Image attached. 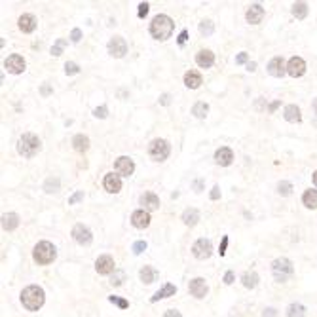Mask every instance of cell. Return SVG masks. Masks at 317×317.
Returning <instances> with one entry per match:
<instances>
[{
  "instance_id": "836d02e7",
  "label": "cell",
  "mask_w": 317,
  "mask_h": 317,
  "mask_svg": "<svg viewBox=\"0 0 317 317\" xmlns=\"http://www.w3.org/2000/svg\"><path fill=\"white\" fill-rule=\"evenodd\" d=\"M306 316V308L302 306V304H291L289 308H287V317H304Z\"/></svg>"
},
{
  "instance_id": "d6a6232c",
  "label": "cell",
  "mask_w": 317,
  "mask_h": 317,
  "mask_svg": "<svg viewBox=\"0 0 317 317\" xmlns=\"http://www.w3.org/2000/svg\"><path fill=\"white\" fill-rule=\"evenodd\" d=\"M293 16L297 19H304L308 16V4L306 2H295L293 4Z\"/></svg>"
},
{
  "instance_id": "83f0119b",
  "label": "cell",
  "mask_w": 317,
  "mask_h": 317,
  "mask_svg": "<svg viewBox=\"0 0 317 317\" xmlns=\"http://www.w3.org/2000/svg\"><path fill=\"white\" fill-rule=\"evenodd\" d=\"M198 220H199V211L194 209V207H188L186 211L182 213V222H184L186 226H196Z\"/></svg>"
},
{
  "instance_id": "603a6c76",
  "label": "cell",
  "mask_w": 317,
  "mask_h": 317,
  "mask_svg": "<svg viewBox=\"0 0 317 317\" xmlns=\"http://www.w3.org/2000/svg\"><path fill=\"white\" fill-rule=\"evenodd\" d=\"M19 226V215L18 213H4L2 215V228L12 232Z\"/></svg>"
},
{
  "instance_id": "e0dca14e",
  "label": "cell",
  "mask_w": 317,
  "mask_h": 317,
  "mask_svg": "<svg viewBox=\"0 0 317 317\" xmlns=\"http://www.w3.org/2000/svg\"><path fill=\"white\" fill-rule=\"evenodd\" d=\"M262 18H264V8H262L260 4H251L245 14L247 21H249L251 25H258V23L262 21Z\"/></svg>"
},
{
  "instance_id": "4dcf8cb0",
  "label": "cell",
  "mask_w": 317,
  "mask_h": 317,
  "mask_svg": "<svg viewBox=\"0 0 317 317\" xmlns=\"http://www.w3.org/2000/svg\"><path fill=\"white\" fill-rule=\"evenodd\" d=\"M72 146H74L76 152H86L89 148V139L86 135H76V137L72 139Z\"/></svg>"
},
{
  "instance_id": "d6986e66",
  "label": "cell",
  "mask_w": 317,
  "mask_h": 317,
  "mask_svg": "<svg viewBox=\"0 0 317 317\" xmlns=\"http://www.w3.org/2000/svg\"><path fill=\"white\" fill-rule=\"evenodd\" d=\"M131 224L139 230L148 228V224H150V215L144 211V209L133 211V215H131Z\"/></svg>"
},
{
  "instance_id": "94428289",
  "label": "cell",
  "mask_w": 317,
  "mask_h": 317,
  "mask_svg": "<svg viewBox=\"0 0 317 317\" xmlns=\"http://www.w3.org/2000/svg\"><path fill=\"white\" fill-rule=\"evenodd\" d=\"M314 184H316V186H317V171H316V173H314Z\"/></svg>"
},
{
  "instance_id": "f1b7e54d",
  "label": "cell",
  "mask_w": 317,
  "mask_h": 317,
  "mask_svg": "<svg viewBox=\"0 0 317 317\" xmlns=\"http://www.w3.org/2000/svg\"><path fill=\"white\" fill-rule=\"evenodd\" d=\"M241 281H243V287H247V289H255L260 281V277H258V274L255 270H251V272H245L241 276Z\"/></svg>"
},
{
  "instance_id": "9f6ffc18",
  "label": "cell",
  "mask_w": 317,
  "mask_h": 317,
  "mask_svg": "<svg viewBox=\"0 0 317 317\" xmlns=\"http://www.w3.org/2000/svg\"><path fill=\"white\" fill-rule=\"evenodd\" d=\"M169 99H171L169 93H163V95L159 97V103H161V105H169Z\"/></svg>"
},
{
  "instance_id": "91938a15",
  "label": "cell",
  "mask_w": 317,
  "mask_h": 317,
  "mask_svg": "<svg viewBox=\"0 0 317 317\" xmlns=\"http://www.w3.org/2000/svg\"><path fill=\"white\" fill-rule=\"evenodd\" d=\"M194 188H196V192H199V190H201V180H196Z\"/></svg>"
},
{
  "instance_id": "cb8c5ba5",
  "label": "cell",
  "mask_w": 317,
  "mask_h": 317,
  "mask_svg": "<svg viewBox=\"0 0 317 317\" xmlns=\"http://www.w3.org/2000/svg\"><path fill=\"white\" fill-rule=\"evenodd\" d=\"M175 293H177V287L173 285V283H165L161 289H159L158 293L150 298V302H158V300H161V298H169V297H175Z\"/></svg>"
},
{
  "instance_id": "ffe728a7",
  "label": "cell",
  "mask_w": 317,
  "mask_h": 317,
  "mask_svg": "<svg viewBox=\"0 0 317 317\" xmlns=\"http://www.w3.org/2000/svg\"><path fill=\"white\" fill-rule=\"evenodd\" d=\"M196 63H198V67H201V69H209L213 67V63H215V53L211 50H201V52L196 53Z\"/></svg>"
},
{
  "instance_id": "4316f807",
  "label": "cell",
  "mask_w": 317,
  "mask_h": 317,
  "mask_svg": "<svg viewBox=\"0 0 317 317\" xmlns=\"http://www.w3.org/2000/svg\"><path fill=\"white\" fill-rule=\"evenodd\" d=\"M283 116H285V120H287V122H291V123L300 122V120H302L300 108L297 105H287V106H285V110H283Z\"/></svg>"
},
{
  "instance_id": "f6af8a7d",
  "label": "cell",
  "mask_w": 317,
  "mask_h": 317,
  "mask_svg": "<svg viewBox=\"0 0 317 317\" xmlns=\"http://www.w3.org/2000/svg\"><path fill=\"white\" fill-rule=\"evenodd\" d=\"M123 277H125V274H123V272H120V270H116V276H112V281H110V283L118 287V285H122Z\"/></svg>"
},
{
  "instance_id": "52a82bcc",
  "label": "cell",
  "mask_w": 317,
  "mask_h": 317,
  "mask_svg": "<svg viewBox=\"0 0 317 317\" xmlns=\"http://www.w3.org/2000/svg\"><path fill=\"white\" fill-rule=\"evenodd\" d=\"M213 253V245L209 239H205V238H201V239H198L194 245H192V255H194L198 260H205V258H209Z\"/></svg>"
},
{
  "instance_id": "ab89813d",
  "label": "cell",
  "mask_w": 317,
  "mask_h": 317,
  "mask_svg": "<svg viewBox=\"0 0 317 317\" xmlns=\"http://www.w3.org/2000/svg\"><path fill=\"white\" fill-rule=\"evenodd\" d=\"M78 72H80V67H78L76 63H72V61H67V63H65V74H67V76L78 74Z\"/></svg>"
},
{
  "instance_id": "7bdbcfd3",
  "label": "cell",
  "mask_w": 317,
  "mask_h": 317,
  "mask_svg": "<svg viewBox=\"0 0 317 317\" xmlns=\"http://www.w3.org/2000/svg\"><path fill=\"white\" fill-rule=\"evenodd\" d=\"M148 10H150V6H148V2H141L139 4V12H137V16L139 18H146V14H148Z\"/></svg>"
},
{
  "instance_id": "5bb4252c",
  "label": "cell",
  "mask_w": 317,
  "mask_h": 317,
  "mask_svg": "<svg viewBox=\"0 0 317 317\" xmlns=\"http://www.w3.org/2000/svg\"><path fill=\"white\" fill-rule=\"evenodd\" d=\"M95 270L101 274V276H108V274H112L116 268H114V258L110 257V255H101L99 258H97V262H95Z\"/></svg>"
},
{
  "instance_id": "7a4b0ae2",
  "label": "cell",
  "mask_w": 317,
  "mask_h": 317,
  "mask_svg": "<svg viewBox=\"0 0 317 317\" xmlns=\"http://www.w3.org/2000/svg\"><path fill=\"white\" fill-rule=\"evenodd\" d=\"M173 29H175V23H173V19L169 18V16H165V14H159L156 18L152 19V23H150V35L154 36L156 40H167L169 36L173 35Z\"/></svg>"
},
{
  "instance_id": "816d5d0a",
  "label": "cell",
  "mask_w": 317,
  "mask_h": 317,
  "mask_svg": "<svg viewBox=\"0 0 317 317\" xmlns=\"http://www.w3.org/2000/svg\"><path fill=\"white\" fill-rule=\"evenodd\" d=\"M234 279H236L234 272H226V274H224V283H226V285H232V283H234Z\"/></svg>"
},
{
  "instance_id": "681fc988",
  "label": "cell",
  "mask_w": 317,
  "mask_h": 317,
  "mask_svg": "<svg viewBox=\"0 0 317 317\" xmlns=\"http://www.w3.org/2000/svg\"><path fill=\"white\" fill-rule=\"evenodd\" d=\"M40 93H42L44 97H48V95H52V93H53L52 86H50V84H44V86L40 88Z\"/></svg>"
},
{
  "instance_id": "5b68a950",
  "label": "cell",
  "mask_w": 317,
  "mask_h": 317,
  "mask_svg": "<svg viewBox=\"0 0 317 317\" xmlns=\"http://www.w3.org/2000/svg\"><path fill=\"white\" fill-rule=\"evenodd\" d=\"M272 272H274V277H276L277 281H285L289 276H293L295 268H293V262H291L289 258L283 257V258H276V260H274Z\"/></svg>"
},
{
  "instance_id": "484cf974",
  "label": "cell",
  "mask_w": 317,
  "mask_h": 317,
  "mask_svg": "<svg viewBox=\"0 0 317 317\" xmlns=\"http://www.w3.org/2000/svg\"><path fill=\"white\" fill-rule=\"evenodd\" d=\"M139 277H141L142 283L150 285V283H154L158 279V270L152 268V266H144V268H141V272H139Z\"/></svg>"
},
{
  "instance_id": "bcb514c9",
  "label": "cell",
  "mask_w": 317,
  "mask_h": 317,
  "mask_svg": "<svg viewBox=\"0 0 317 317\" xmlns=\"http://www.w3.org/2000/svg\"><path fill=\"white\" fill-rule=\"evenodd\" d=\"M226 247H228V236H222V241H220V247H218L220 257H224V255H226Z\"/></svg>"
},
{
  "instance_id": "11a10c76",
  "label": "cell",
  "mask_w": 317,
  "mask_h": 317,
  "mask_svg": "<svg viewBox=\"0 0 317 317\" xmlns=\"http://www.w3.org/2000/svg\"><path fill=\"white\" fill-rule=\"evenodd\" d=\"M163 317H182V316H180V312H177V310H167V312L163 314Z\"/></svg>"
},
{
  "instance_id": "ac0fdd59",
  "label": "cell",
  "mask_w": 317,
  "mask_h": 317,
  "mask_svg": "<svg viewBox=\"0 0 317 317\" xmlns=\"http://www.w3.org/2000/svg\"><path fill=\"white\" fill-rule=\"evenodd\" d=\"M141 205L146 213L156 211V209H159V198L156 194H152V192H144L141 196Z\"/></svg>"
},
{
  "instance_id": "2e32d148",
  "label": "cell",
  "mask_w": 317,
  "mask_h": 317,
  "mask_svg": "<svg viewBox=\"0 0 317 317\" xmlns=\"http://www.w3.org/2000/svg\"><path fill=\"white\" fill-rule=\"evenodd\" d=\"M268 72H270L274 78H283L285 72H287V65H285L283 57H274V59L268 63Z\"/></svg>"
},
{
  "instance_id": "44dd1931",
  "label": "cell",
  "mask_w": 317,
  "mask_h": 317,
  "mask_svg": "<svg viewBox=\"0 0 317 317\" xmlns=\"http://www.w3.org/2000/svg\"><path fill=\"white\" fill-rule=\"evenodd\" d=\"M232 159H234V152L230 150L228 146H220V148L215 152V161H217L218 165H222V167L230 165Z\"/></svg>"
},
{
  "instance_id": "277c9868",
  "label": "cell",
  "mask_w": 317,
  "mask_h": 317,
  "mask_svg": "<svg viewBox=\"0 0 317 317\" xmlns=\"http://www.w3.org/2000/svg\"><path fill=\"white\" fill-rule=\"evenodd\" d=\"M57 257V249L53 243L50 241H40L36 243L35 249H33V258L35 262H38L40 266H46V264H52Z\"/></svg>"
},
{
  "instance_id": "8fae6325",
  "label": "cell",
  "mask_w": 317,
  "mask_h": 317,
  "mask_svg": "<svg viewBox=\"0 0 317 317\" xmlns=\"http://www.w3.org/2000/svg\"><path fill=\"white\" fill-rule=\"evenodd\" d=\"M72 238H74L76 243H80V245H89L91 239H93L91 230H89L86 224H76V226L72 228Z\"/></svg>"
},
{
  "instance_id": "9a60e30c",
  "label": "cell",
  "mask_w": 317,
  "mask_h": 317,
  "mask_svg": "<svg viewBox=\"0 0 317 317\" xmlns=\"http://www.w3.org/2000/svg\"><path fill=\"white\" fill-rule=\"evenodd\" d=\"M103 186H105L106 192L110 194H118L122 190V178L120 175H114V173H106L103 178Z\"/></svg>"
},
{
  "instance_id": "f907efd6",
  "label": "cell",
  "mask_w": 317,
  "mask_h": 317,
  "mask_svg": "<svg viewBox=\"0 0 317 317\" xmlns=\"http://www.w3.org/2000/svg\"><path fill=\"white\" fill-rule=\"evenodd\" d=\"M186 38H188V31L184 29V31H182V33L178 35V38H177V42H178V46H182V44L186 42Z\"/></svg>"
},
{
  "instance_id": "f5cc1de1",
  "label": "cell",
  "mask_w": 317,
  "mask_h": 317,
  "mask_svg": "<svg viewBox=\"0 0 317 317\" xmlns=\"http://www.w3.org/2000/svg\"><path fill=\"white\" fill-rule=\"evenodd\" d=\"M262 317H277V312H276L274 308H268V310H264Z\"/></svg>"
},
{
  "instance_id": "1f68e13d",
  "label": "cell",
  "mask_w": 317,
  "mask_h": 317,
  "mask_svg": "<svg viewBox=\"0 0 317 317\" xmlns=\"http://www.w3.org/2000/svg\"><path fill=\"white\" fill-rule=\"evenodd\" d=\"M207 112H209V105L205 103V101H198L194 106H192V114H194L196 118H205L207 116Z\"/></svg>"
},
{
  "instance_id": "30bf717a",
  "label": "cell",
  "mask_w": 317,
  "mask_h": 317,
  "mask_svg": "<svg viewBox=\"0 0 317 317\" xmlns=\"http://www.w3.org/2000/svg\"><path fill=\"white\" fill-rule=\"evenodd\" d=\"M25 67H27L25 59H23L21 55H18V53L10 55V57L4 61V69L8 72H12V74H21V72L25 71Z\"/></svg>"
},
{
  "instance_id": "4fadbf2b",
  "label": "cell",
  "mask_w": 317,
  "mask_h": 317,
  "mask_svg": "<svg viewBox=\"0 0 317 317\" xmlns=\"http://www.w3.org/2000/svg\"><path fill=\"white\" fill-rule=\"evenodd\" d=\"M287 72H289L293 78L304 76V72H306V61H304L302 57H291L289 63H287Z\"/></svg>"
},
{
  "instance_id": "f35d334b",
  "label": "cell",
  "mask_w": 317,
  "mask_h": 317,
  "mask_svg": "<svg viewBox=\"0 0 317 317\" xmlns=\"http://www.w3.org/2000/svg\"><path fill=\"white\" fill-rule=\"evenodd\" d=\"M108 300H110L112 304H116L118 308H122V310H127V308H129V302L125 298H120V297H114V295H112V297H108Z\"/></svg>"
},
{
  "instance_id": "8992f818",
  "label": "cell",
  "mask_w": 317,
  "mask_h": 317,
  "mask_svg": "<svg viewBox=\"0 0 317 317\" xmlns=\"http://www.w3.org/2000/svg\"><path fill=\"white\" fill-rule=\"evenodd\" d=\"M169 152H171V146H169V142L165 141V139H154V141L150 142V146H148V154H150V158L156 159V161H163V159H167Z\"/></svg>"
},
{
  "instance_id": "ba28073f",
  "label": "cell",
  "mask_w": 317,
  "mask_h": 317,
  "mask_svg": "<svg viewBox=\"0 0 317 317\" xmlns=\"http://www.w3.org/2000/svg\"><path fill=\"white\" fill-rule=\"evenodd\" d=\"M114 171H116V175L120 177H131L133 171H135V163H133V159L127 158V156H120L114 161Z\"/></svg>"
},
{
  "instance_id": "b9f144b4",
  "label": "cell",
  "mask_w": 317,
  "mask_h": 317,
  "mask_svg": "<svg viewBox=\"0 0 317 317\" xmlns=\"http://www.w3.org/2000/svg\"><path fill=\"white\" fill-rule=\"evenodd\" d=\"M131 251H133L135 255H141L142 251H146V241H135L133 247H131Z\"/></svg>"
},
{
  "instance_id": "ee69618b",
  "label": "cell",
  "mask_w": 317,
  "mask_h": 317,
  "mask_svg": "<svg viewBox=\"0 0 317 317\" xmlns=\"http://www.w3.org/2000/svg\"><path fill=\"white\" fill-rule=\"evenodd\" d=\"M80 199H84V190H78L76 194H72L69 198V205H74V203H78Z\"/></svg>"
},
{
  "instance_id": "680465c9",
  "label": "cell",
  "mask_w": 317,
  "mask_h": 317,
  "mask_svg": "<svg viewBox=\"0 0 317 317\" xmlns=\"http://www.w3.org/2000/svg\"><path fill=\"white\" fill-rule=\"evenodd\" d=\"M247 71H249V72H255V71H257V63H255V61L247 63Z\"/></svg>"
},
{
  "instance_id": "f546056e",
  "label": "cell",
  "mask_w": 317,
  "mask_h": 317,
  "mask_svg": "<svg viewBox=\"0 0 317 317\" xmlns=\"http://www.w3.org/2000/svg\"><path fill=\"white\" fill-rule=\"evenodd\" d=\"M302 203L308 209H317V190H306L302 196Z\"/></svg>"
},
{
  "instance_id": "7c38bea8",
  "label": "cell",
  "mask_w": 317,
  "mask_h": 317,
  "mask_svg": "<svg viewBox=\"0 0 317 317\" xmlns=\"http://www.w3.org/2000/svg\"><path fill=\"white\" fill-rule=\"evenodd\" d=\"M188 291H190V295L196 297V298H205L209 287H207V283H205L203 277H194V279L190 281V285H188Z\"/></svg>"
},
{
  "instance_id": "7dc6e473",
  "label": "cell",
  "mask_w": 317,
  "mask_h": 317,
  "mask_svg": "<svg viewBox=\"0 0 317 317\" xmlns=\"http://www.w3.org/2000/svg\"><path fill=\"white\" fill-rule=\"evenodd\" d=\"M71 40L72 42H80V40H82V31H80V29H72Z\"/></svg>"
},
{
  "instance_id": "6f0895ef",
  "label": "cell",
  "mask_w": 317,
  "mask_h": 317,
  "mask_svg": "<svg viewBox=\"0 0 317 317\" xmlns=\"http://www.w3.org/2000/svg\"><path fill=\"white\" fill-rule=\"evenodd\" d=\"M279 105H281V101H274L272 105L268 106V112H276V108H277Z\"/></svg>"
},
{
  "instance_id": "e575fe53",
  "label": "cell",
  "mask_w": 317,
  "mask_h": 317,
  "mask_svg": "<svg viewBox=\"0 0 317 317\" xmlns=\"http://www.w3.org/2000/svg\"><path fill=\"white\" fill-rule=\"evenodd\" d=\"M213 31H215V27H213V21H201L199 23V33L203 36H211L213 35Z\"/></svg>"
},
{
  "instance_id": "d4e9b609",
  "label": "cell",
  "mask_w": 317,
  "mask_h": 317,
  "mask_svg": "<svg viewBox=\"0 0 317 317\" xmlns=\"http://www.w3.org/2000/svg\"><path fill=\"white\" fill-rule=\"evenodd\" d=\"M184 84H186V88L190 89H198L201 84H203V80H201V74L198 71H188L184 74Z\"/></svg>"
},
{
  "instance_id": "7402d4cb",
  "label": "cell",
  "mask_w": 317,
  "mask_h": 317,
  "mask_svg": "<svg viewBox=\"0 0 317 317\" xmlns=\"http://www.w3.org/2000/svg\"><path fill=\"white\" fill-rule=\"evenodd\" d=\"M18 25H19V31H21V33H33L36 29V18L33 14H23V16L19 18Z\"/></svg>"
},
{
  "instance_id": "74e56055",
  "label": "cell",
  "mask_w": 317,
  "mask_h": 317,
  "mask_svg": "<svg viewBox=\"0 0 317 317\" xmlns=\"http://www.w3.org/2000/svg\"><path fill=\"white\" fill-rule=\"evenodd\" d=\"M277 190H279V194L281 196H289L291 192H293V184L287 182V180H281V182L277 184Z\"/></svg>"
},
{
  "instance_id": "3957f363",
  "label": "cell",
  "mask_w": 317,
  "mask_h": 317,
  "mask_svg": "<svg viewBox=\"0 0 317 317\" xmlns=\"http://www.w3.org/2000/svg\"><path fill=\"white\" fill-rule=\"evenodd\" d=\"M42 142L35 133H23L18 141V152L23 158H33L40 152Z\"/></svg>"
},
{
  "instance_id": "6da1fadb",
  "label": "cell",
  "mask_w": 317,
  "mask_h": 317,
  "mask_svg": "<svg viewBox=\"0 0 317 317\" xmlns=\"http://www.w3.org/2000/svg\"><path fill=\"white\" fill-rule=\"evenodd\" d=\"M44 289L38 285H29L21 291V304L29 310V312H38L44 306Z\"/></svg>"
},
{
  "instance_id": "60d3db41",
  "label": "cell",
  "mask_w": 317,
  "mask_h": 317,
  "mask_svg": "<svg viewBox=\"0 0 317 317\" xmlns=\"http://www.w3.org/2000/svg\"><path fill=\"white\" fill-rule=\"evenodd\" d=\"M93 116H95V118H101V120H103V118H106V116H108V108H106L105 105L97 106V108L93 110Z\"/></svg>"
},
{
  "instance_id": "6125c7cd",
  "label": "cell",
  "mask_w": 317,
  "mask_h": 317,
  "mask_svg": "<svg viewBox=\"0 0 317 317\" xmlns=\"http://www.w3.org/2000/svg\"><path fill=\"white\" fill-rule=\"evenodd\" d=\"M314 110H316V114H317V97H316V101H314Z\"/></svg>"
},
{
  "instance_id": "db71d44e",
  "label": "cell",
  "mask_w": 317,
  "mask_h": 317,
  "mask_svg": "<svg viewBox=\"0 0 317 317\" xmlns=\"http://www.w3.org/2000/svg\"><path fill=\"white\" fill-rule=\"evenodd\" d=\"M218 198H220V188H218V186H213L211 199H218Z\"/></svg>"
},
{
  "instance_id": "9c48e42d",
  "label": "cell",
  "mask_w": 317,
  "mask_h": 317,
  "mask_svg": "<svg viewBox=\"0 0 317 317\" xmlns=\"http://www.w3.org/2000/svg\"><path fill=\"white\" fill-rule=\"evenodd\" d=\"M108 53L112 55V57H116V59H120L123 57L125 53H127V42L123 40L122 36H114V38H110V42H108Z\"/></svg>"
},
{
  "instance_id": "8d00e7d4",
  "label": "cell",
  "mask_w": 317,
  "mask_h": 317,
  "mask_svg": "<svg viewBox=\"0 0 317 317\" xmlns=\"http://www.w3.org/2000/svg\"><path fill=\"white\" fill-rule=\"evenodd\" d=\"M44 188H46V192H50V194H52V192H57V190H59V178H48Z\"/></svg>"
},
{
  "instance_id": "c3c4849f",
  "label": "cell",
  "mask_w": 317,
  "mask_h": 317,
  "mask_svg": "<svg viewBox=\"0 0 317 317\" xmlns=\"http://www.w3.org/2000/svg\"><path fill=\"white\" fill-rule=\"evenodd\" d=\"M247 59H249V53L241 52L238 57H236V65H243V63H247Z\"/></svg>"
},
{
  "instance_id": "d590c367",
  "label": "cell",
  "mask_w": 317,
  "mask_h": 317,
  "mask_svg": "<svg viewBox=\"0 0 317 317\" xmlns=\"http://www.w3.org/2000/svg\"><path fill=\"white\" fill-rule=\"evenodd\" d=\"M67 46V40H63V38H59L55 44H53V48H52V55L53 57H59L61 53H63V48Z\"/></svg>"
}]
</instances>
